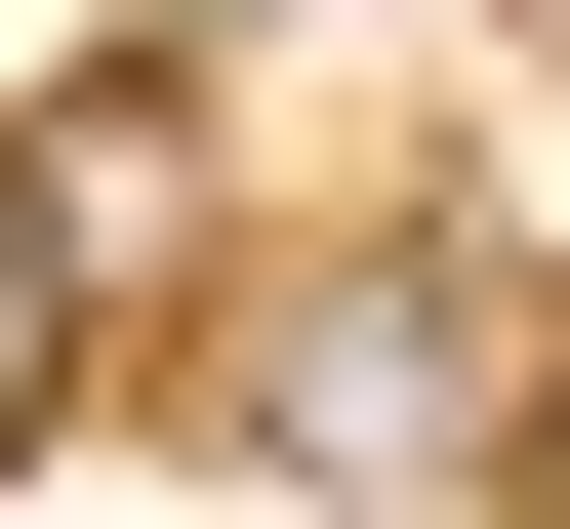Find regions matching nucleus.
<instances>
[{
    "label": "nucleus",
    "mask_w": 570,
    "mask_h": 529,
    "mask_svg": "<svg viewBox=\"0 0 570 529\" xmlns=\"http://www.w3.org/2000/svg\"><path fill=\"white\" fill-rule=\"evenodd\" d=\"M82 408V123H0V448Z\"/></svg>",
    "instance_id": "obj_1"
},
{
    "label": "nucleus",
    "mask_w": 570,
    "mask_h": 529,
    "mask_svg": "<svg viewBox=\"0 0 570 529\" xmlns=\"http://www.w3.org/2000/svg\"><path fill=\"white\" fill-rule=\"evenodd\" d=\"M530 529H570V326H530Z\"/></svg>",
    "instance_id": "obj_2"
}]
</instances>
